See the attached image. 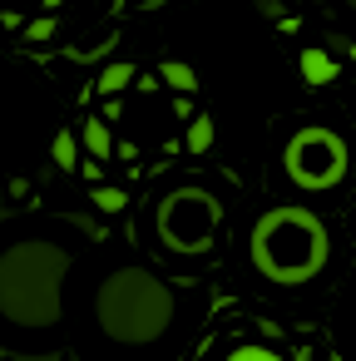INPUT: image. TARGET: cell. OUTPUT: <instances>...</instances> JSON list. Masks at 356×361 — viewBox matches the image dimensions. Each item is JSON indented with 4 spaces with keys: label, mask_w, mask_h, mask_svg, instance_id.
<instances>
[{
    "label": "cell",
    "mask_w": 356,
    "mask_h": 361,
    "mask_svg": "<svg viewBox=\"0 0 356 361\" xmlns=\"http://www.w3.org/2000/svg\"><path fill=\"white\" fill-rule=\"evenodd\" d=\"M70 272H75V243L55 223H30L0 238V336L50 341L65 326Z\"/></svg>",
    "instance_id": "obj_1"
},
{
    "label": "cell",
    "mask_w": 356,
    "mask_h": 361,
    "mask_svg": "<svg viewBox=\"0 0 356 361\" xmlns=\"http://www.w3.org/2000/svg\"><path fill=\"white\" fill-rule=\"evenodd\" d=\"M90 317H94V326H99V336L109 346L154 351L178 326V292L159 272H149L139 262H119L94 282Z\"/></svg>",
    "instance_id": "obj_2"
},
{
    "label": "cell",
    "mask_w": 356,
    "mask_h": 361,
    "mask_svg": "<svg viewBox=\"0 0 356 361\" xmlns=\"http://www.w3.org/2000/svg\"><path fill=\"white\" fill-rule=\"evenodd\" d=\"M326 257H331V233L302 203L267 208L247 233V262L267 287H287V292L307 287V282L321 277Z\"/></svg>",
    "instance_id": "obj_3"
},
{
    "label": "cell",
    "mask_w": 356,
    "mask_h": 361,
    "mask_svg": "<svg viewBox=\"0 0 356 361\" xmlns=\"http://www.w3.org/2000/svg\"><path fill=\"white\" fill-rule=\"evenodd\" d=\"M218 233H223V203H218V193H208L198 183H183L154 203V238L173 257L208 252L218 243Z\"/></svg>",
    "instance_id": "obj_4"
},
{
    "label": "cell",
    "mask_w": 356,
    "mask_h": 361,
    "mask_svg": "<svg viewBox=\"0 0 356 361\" xmlns=\"http://www.w3.org/2000/svg\"><path fill=\"white\" fill-rule=\"evenodd\" d=\"M282 173H287V183L302 188V193H331V188H341L346 173H351V149H346V139H341L336 129H326V124H302V129H292L287 144H282Z\"/></svg>",
    "instance_id": "obj_5"
},
{
    "label": "cell",
    "mask_w": 356,
    "mask_h": 361,
    "mask_svg": "<svg viewBox=\"0 0 356 361\" xmlns=\"http://www.w3.org/2000/svg\"><path fill=\"white\" fill-rule=\"evenodd\" d=\"M297 65H302V80H307L312 90H326V85L336 80V55H331V50H317V45H307V50L297 55Z\"/></svg>",
    "instance_id": "obj_6"
},
{
    "label": "cell",
    "mask_w": 356,
    "mask_h": 361,
    "mask_svg": "<svg viewBox=\"0 0 356 361\" xmlns=\"http://www.w3.org/2000/svg\"><path fill=\"white\" fill-rule=\"evenodd\" d=\"M80 139H85V149L94 154V164L114 159V134H109V124H104L99 114H90V119L80 124Z\"/></svg>",
    "instance_id": "obj_7"
},
{
    "label": "cell",
    "mask_w": 356,
    "mask_h": 361,
    "mask_svg": "<svg viewBox=\"0 0 356 361\" xmlns=\"http://www.w3.org/2000/svg\"><path fill=\"white\" fill-rule=\"evenodd\" d=\"M159 75H164V85H168L178 99H193V94H198V75H193V65H183V60H164Z\"/></svg>",
    "instance_id": "obj_8"
},
{
    "label": "cell",
    "mask_w": 356,
    "mask_h": 361,
    "mask_svg": "<svg viewBox=\"0 0 356 361\" xmlns=\"http://www.w3.org/2000/svg\"><path fill=\"white\" fill-rule=\"evenodd\" d=\"M218 361H282V356L272 346H262V341H228L218 351Z\"/></svg>",
    "instance_id": "obj_9"
},
{
    "label": "cell",
    "mask_w": 356,
    "mask_h": 361,
    "mask_svg": "<svg viewBox=\"0 0 356 361\" xmlns=\"http://www.w3.org/2000/svg\"><path fill=\"white\" fill-rule=\"evenodd\" d=\"M213 134H218V129H213V114H193L183 149H188V154H208V149H213Z\"/></svg>",
    "instance_id": "obj_10"
},
{
    "label": "cell",
    "mask_w": 356,
    "mask_h": 361,
    "mask_svg": "<svg viewBox=\"0 0 356 361\" xmlns=\"http://www.w3.org/2000/svg\"><path fill=\"white\" fill-rule=\"evenodd\" d=\"M50 159H55V169H65V173H75L80 169V139L65 129V134H55V144H50Z\"/></svg>",
    "instance_id": "obj_11"
},
{
    "label": "cell",
    "mask_w": 356,
    "mask_h": 361,
    "mask_svg": "<svg viewBox=\"0 0 356 361\" xmlns=\"http://www.w3.org/2000/svg\"><path fill=\"white\" fill-rule=\"evenodd\" d=\"M129 85H134V65H124V60L109 65V70L99 75V94H109V99H114L119 90H129Z\"/></svg>",
    "instance_id": "obj_12"
},
{
    "label": "cell",
    "mask_w": 356,
    "mask_h": 361,
    "mask_svg": "<svg viewBox=\"0 0 356 361\" xmlns=\"http://www.w3.org/2000/svg\"><path fill=\"white\" fill-rule=\"evenodd\" d=\"M90 198H94V208H99V213H124V193H119V188H109V183H94V193H90Z\"/></svg>",
    "instance_id": "obj_13"
},
{
    "label": "cell",
    "mask_w": 356,
    "mask_h": 361,
    "mask_svg": "<svg viewBox=\"0 0 356 361\" xmlns=\"http://www.w3.org/2000/svg\"><path fill=\"white\" fill-rule=\"evenodd\" d=\"M20 35H25L30 45H40V40H50V35H55V16H45V20H30V25H20Z\"/></svg>",
    "instance_id": "obj_14"
},
{
    "label": "cell",
    "mask_w": 356,
    "mask_h": 361,
    "mask_svg": "<svg viewBox=\"0 0 356 361\" xmlns=\"http://www.w3.org/2000/svg\"><path fill=\"white\" fill-rule=\"evenodd\" d=\"M75 173H85L90 183H99V164H94V159H80V169H75Z\"/></svg>",
    "instance_id": "obj_15"
},
{
    "label": "cell",
    "mask_w": 356,
    "mask_h": 361,
    "mask_svg": "<svg viewBox=\"0 0 356 361\" xmlns=\"http://www.w3.org/2000/svg\"><path fill=\"white\" fill-rule=\"evenodd\" d=\"M257 11L262 16H282V0H257Z\"/></svg>",
    "instance_id": "obj_16"
},
{
    "label": "cell",
    "mask_w": 356,
    "mask_h": 361,
    "mask_svg": "<svg viewBox=\"0 0 356 361\" xmlns=\"http://www.w3.org/2000/svg\"><path fill=\"white\" fill-rule=\"evenodd\" d=\"M307 361H346V356H341V351H312Z\"/></svg>",
    "instance_id": "obj_17"
},
{
    "label": "cell",
    "mask_w": 356,
    "mask_h": 361,
    "mask_svg": "<svg viewBox=\"0 0 356 361\" xmlns=\"http://www.w3.org/2000/svg\"><path fill=\"white\" fill-rule=\"evenodd\" d=\"M346 55H351V65H356V40H351V45H346Z\"/></svg>",
    "instance_id": "obj_18"
},
{
    "label": "cell",
    "mask_w": 356,
    "mask_h": 361,
    "mask_svg": "<svg viewBox=\"0 0 356 361\" xmlns=\"http://www.w3.org/2000/svg\"><path fill=\"white\" fill-rule=\"evenodd\" d=\"M346 6H351V11H356V0H346Z\"/></svg>",
    "instance_id": "obj_19"
},
{
    "label": "cell",
    "mask_w": 356,
    "mask_h": 361,
    "mask_svg": "<svg viewBox=\"0 0 356 361\" xmlns=\"http://www.w3.org/2000/svg\"><path fill=\"white\" fill-rule=\"evenodd\" d=\"M351 326H356V312H351Z\"/></svg>",
    "instance_id": "obj_20"
}]
</instances>
